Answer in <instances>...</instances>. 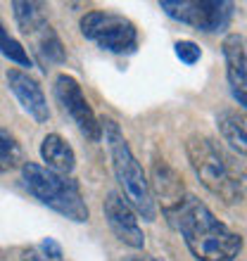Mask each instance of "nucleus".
Wrapping results in <instances>:
<instances>
[{
	"label": "nucleus",
	"instance_id": "4be33fe9",
	"mask_svg": "<svg viewBox=\"0 0 247 261\" xmlns=\"http://www.w3.org/2000/svg\"><path fill=\"white\" fill-rule=\"evenodd\" d=\"M124 261H157V259H155V256H143L140 254V256H126Z\"/></svg>",
	"mask_w": 247,
	"mask_h": 261
},
{
	"label": "nucleus",
	"instance_id": "0eeeda50",
	"mask_svg": "<svg viewBox=\"0 0 247 261\" xmlns=\"http://www.w3.org/2000/svg\"><path fill=\"white\" fill-rule=\"evenodd\" d=\"M55 97L62 105V110L69 114V119L76 124V128L81 130V136H86L90 143H97L103 138V128H100V119L95 117L93 107L88 105L86 95H83L81 86L74 76L60 74L55 79Z\"/></svg>",
	"mask_w": 247,
	"mask_h": 261
},
{
	"label": "nucleus",
	"instance_id": "4468645a",
	"mask_svg": "<svg viewBox=\"0 0 247 261\" xmlns=\"http://www.w3.org/2000/svg\"><path fill=\"white\" fill-rule=\"evenodd\" d=\"M12 12H14V19H17L19 29L27 36H31V38H34L41 29L48 27V17H45V10H43L41 3L14 0V3H12Z\"/></svg>",
	"mask_w": 247,
	"mask_h": 261
},
{
	"label": "nucleus",
	"instance_id": "f8f14e48",
	"mask_svg": "<svg viewBox=\"0 0 247 261\" xmlns=\"http://www.w3.org/2000/svg\"><path fill=\"white\" fill-rule=\"evenodd\" d=\"M216 126L224 143L240 157H247V114L240 110H221L216 114Z\"/></svg>",
	"mask_w": 247,
	"mask_h": 261
},
{
	"label": "nucleus",
	"instance_id": "f257e3e1",
	"mask_svg": "<svg viewBox=\"0 0 247 261\" xmlns=\"http://www.w3.org/2000/svg\"><path fill=\"white\" fill-rule=\"evenodd\" d=\"M164 216L197 261H233L240 254L242 238L216 219L202 199L185 195L183 202L164 212Z\"/></svg>",
	"mask_w": 247,
	"mask_h": 261
},
{
	"label": "nucleus",
	"instance_id": "a211bd4d",
	"mask_svg": "<svg viewBox=\"0 0 247 261\" xmlns=\"http://www.w3.org/2000/svg\"><path fill=\"white\" fill-rule=\"evenodd\" d=\"M174 53H176V57H179L183 64H188V67L197 64L200 57H202V50H200V45L195 41H176L174 43Z\"/></svg>",
	"mask_w": 247,
	"mask_h": 261
},
{
	"label": "nucleus",
	"instance_id": "7ed1b4c3",
	"mask_svg": "<svg viewBox=\"0 0 247 261\" xmlns=\"http://www.w3.org/2000/svg\"><path fill=\"white\" fill-rule=\"evenodd\" d=\"M100 128H103V138L107 143V150H110L114 178L124 190L121 197H126V202L133 206V212L138 216H143L145 221H155L157 209H155V199L150 195V183H147V176L143 171V164L136 159L131 145L126 143V138L114 119L103 117Z\"/></svg>",
	"mask_w": 247,
	"mask_h": 261
},
{
	"label": "nucleus",
	"instance_id": "423d86ee",
	"mask_svg": "<svg viewBox=\"0 0 247 261\" xmlns=\"http://www.w3.org/2000/svg\"><path fill=\"white\" fill-rule=\"evenodd\" d=\"M81 34L100 45L107 53L114 55H129L138 48V31L136 24L121 14L103 12V10H90L81 19Z\"/></svg>",
	"mask_w": 247,
	"mask_h": 261
},
{
	"label": "nucleus",
	"instance_id": "39448f33",
	"mask_svg": "<svg viewBox=\"0 0 247 261\" xmlns=\"http://www.w3.org/2000/svg\"><path fill=\"white\" fill-rule=\"evenodd\" d=\"M159 7L171 19L202 34H224L231 27L235 12L231 0H162Z\"/></svg>",
	"mask_w": 247,
	"mask_h": 261
},
{
	"label": "nucleus",
	"instance_id": "9d476101",
	"mask_svg": "<svg viewBox=\"0 0 247 261\" xmlns=\"http://www.w3.org/2000/svg\"><path fill=\"white\" fill-rule=\"evenodd\" d=\"M150 195L152 199H157L162 212H171L174 206H179L185 197V186L181 173L174 169L164 159H155L152 164V176H150Z\"/></svg>",
	"mask_w": 247,
	"mask_h": 261
},
{
	"label": "nucleus",
	"instance_id": "f3484780",
	"mask_svg": "<svg viewBox=\"0 0 247 261\" xmlns=\"http://www.w3.org/2000/svg\"><path fill=\"white\" fill-rule=\"evenodd\" d=\"M0 55H5L10 62L19 64V67H29V69L34 67L27 48H24L17 38H12V36L7 34L5 27H3V21H0Z\"/></svg>",
	"mask_w": 247,
	"mask_h": 261
},
{
	"label": "nucleus",
	"instance_id": "412c9836",
	"mask_svg": "<svg viewBox=\"0 0 247 261\" xmlns=\"http://www.w3.org/2000/svg\"><path fill=\"white\" fill-rule=\"evenodd\" d=\"M231 95L235 97V102L240 105L242 110H245V114H247V90H231Z\"/></svg>",
	"mask_w": 247,
	"mask_h": 261
},
{
	"label": "nucleus",
	"instance_id": "20e7f679",
	"mask_svg": "<svg viewBox=\"0 0 247 261\" xmlns=\"http://www.w3.org/2000/svg\"><path fill=\"white\" fill-rule=\"evenodd\" d=\"M21 178L24 186L38 202L50 206L53 212L62 214L64 219L76 221V223H86L90 216L88 204L83 199L81 190L64 173L50 171L48 166H41L36 162H24L21 164Z\"/></svg>",
	"mask_w": 247,
	"mask_h": 261
},
{
	"label": "nucleus",
	"instance_id": "6ab92c4d",
	"mask_svg": "<svg viewBox=\"0 0 247 261\" xmlns=\"http://www.w3.org/2000/svg\"><path fill=\"white\" fill-rule=\"evenodd\" d=\"M43 256H48V259L53 261H62V247L57 245L53 238H45V240L41 242V249H38Z\"/></svg>",
	"mask_w": 247,
	"mask_h": 261
},
{
	"label": "nucleus",
	"instance_id": "2eb2a0df",
	"mask_svg": "<svg viewBox=\"0 0 247 261\" xmlns=\"http://www.w3.org/2000/svg\"><path fill=\"white\" fill-rule=\"evenodd\" d=\"M24 162V152H21V145L17 143V138L10 133V130L0 128V173H7L21 166Z\"/></svg>",
	"mask_w": 247,
	"mask_h": 261
},
{
	"label": "nucleus",
	"instance_id": "aec40b11",
	"mask_svg": "<svg viewBox=\"0 0 247 261\" xmlns=\"http://www.w3.org/2000/svg\"><path fill=\"white\" fill-rule=\"evenodd\" d=\"M21 261H53V259H48V256H43L41 252H38V249H29V252H24Z\"/></svg>",
	"mask_w": 247,
	"mask_h": 261
},
{
	"label": "nucleus",
	"instance_id": "9b49d317",
	"mask_svg": "<svg viewBox=\"0 0 247 261\" xmlns=\"http://www.w3.org/2000/svg\"><path fill=\"white\" fill-rule=\"evenodd\" d=\"M221 53L231 90H247V38L242 34H228L221 43Z\"/></svg>",
	"mask_w": 247,
	"mask_h": 261
},
{
	"label": "nucleus",
	"instance_id": "dca6fc26",
	"mask_svg": "<svg viewBox=\"0 0 247 261\" xmlns=\"http://www.w3.org/2000/svg\"><path fill=\"white\" fill-rule=\"evenodd\" d=\"M34 38H36V43H38V50L43 53V57H45L48 62L62 64L64 60H67V55H64V45H62V41L55 34V29L50 27V24L45 29H41Z\"/></svg>",
	"mask_w": 247,
	"mask_h": 261
},
{
	"label": "nucleus",
	"instance_id": "ddd939ff",
	"mask_svg": "<svg viewBox=\"0 0 247 261\" xmlns=\"http://www.w3.org/2000/svg\"><path fill=\"white\" fill-rule=\"evenodd\" d=\"M41 157H43V162H45V166H48L50 171L64 173V176H69L76 166L74 150H71V145H69L60 133H48V136L43 138Z\"/></svg>",
	"mask_w": 247,
	"mask_h": 261
},
{
	"label": "nucleus",
	"instance_id": "5701e85b",
	"mask_svg": "<svg viewBox=\"0 0 247 261\" xmlns=\"http://www.w3.org/2000/svg\"><path fill=\"white\" fill-rule=\"evenodd\" d=\"M0 261H3V259H0Z\"/></svg>",
	"mask_w": 247,
	"mask_h": 261
},
{
	"label": "nucleus",
	"instance_id": "1a4fd4ad",
	"mask_svg": "<svg viewBox=\"0 0 247 261\" xmlns=\"http://www.w3.org/2000/svg\"><path fill=\"white\" fill-rule=\"evenodd\" d=\"M7 86L14 93V97L19 100V105L29 112V117L34 119L36 124H45L50 119V107L45 100V93L38 86L36 79L21 71V69H7Z\"/></svg>",
	"mask_w": 247,
	"mask_h": 261
},
{
	"label": "nucleus",
	"instance_id": "6e6552de",
	"mask_svg": "<svg viewBox=\"0 0 247 261\" xmlns=\"http://www.w3.org/2000/svg\"><path fill=\"white\" fill-rule=\"evenodd\" d=\"M107 226L114 233L119 242H124L131 249H143L145 247V235L143 228L138 223V214L133 212V206L126 202L119 193H110L103 204Z\"/></svg>",
	"mask_w": 247,
	"mask_h": 261
},
{
	"label": "nucleus",
	"instance_id": "f03ea898",
	"mask_svg": "<svg viewBox=\"0 0 247 261\" xmlns=\"http://www.w3.org/2000/svg\"><path fill=\"white\" fill-rule=\"evenodd\" d=\"M185 154L192 171L200 183L228 204H238L247 199V171L238 164V159L231 157L226 150H221L212 138L190 136L185 140Z\"/></svg>",
	"mask_w": 247,
	"mask_h": 261
}]
</instances>
